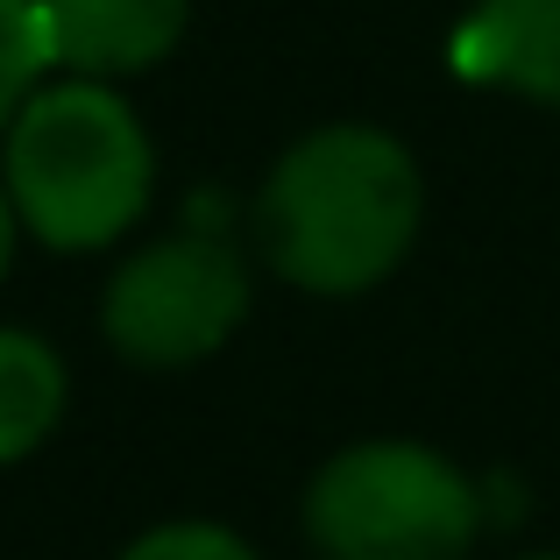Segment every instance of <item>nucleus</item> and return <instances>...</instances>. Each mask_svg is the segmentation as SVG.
Here are the masks:
<instances>
[{
  "mask_svg": "<svg viewBox=\"0 0 560 560\" xmlns=\"http://www.w3.org/2000/svg\"><path fill=\"white\" fill-rule=\"evenodd\" d=\"M425 185L397 136L362 121L313 128L277 156L256 199L262 256L284 284L319 299H355L376 291L419 242Z\"/></svg>",
  "mask_w": 560,
  "mask_h": 560,
  "instance_id": "obj_1",
  "label": "nucleus"
},
{
  "mask_svg": "<svg viewBox=\"0 0 560 560\" xmlns=\"http://www.w3.org/2000/svg\"><path fill=\"white\" fill-rule=\"evenodd\" d=\"M0 185L43 248L85 256L142 220L156 191V150L107 79H43L8 121Z\"/></svg>",
  "mask_w": 560,
  "mask_h": 560,
  "instance_id": "obj_2",
  "label": "nucleus"
},
{
  "mask_svg": "<svg viewBox=\"0 0 560 560\" xmlns=\"http://www.w3.org/2000/svg\"><path fill=\"white\" fill-rule=\"evenodd\" d=\"M482 497L425 440L341 447L305 490V539L319 560H468Z\"/></svg>",
  "mask_w": 560,
  "mask_h": 560,
  "instance_id": "obj_3",
  "label": "nucleus"
},
{
  "mask_svg": "<svg viewBox=\"0 0 560 560\" xmlns=\"http://www.w3.org/2000/svg\"><path fill=\"white\" fill-rule=\"evenodd\" d=\"M248 319V270L213 234H171V242L128 256L107 277L100 327L114 355L136 370H185L206 362Z\"/></svg>",
  "mask_w": 560,
  "mask_h": 560,
  "instance_id": "obj_4",
  "label": "nucleus"
},
{
  "mask_svg": "<svg viewBox=\"0 0 560 560\" xmlns=\"http://www.w3.org/2000/svg\"><path fill=\"white\" fill-rule=\"evenodd\" d=\"M191 0H43L50 28V65L71 79H136L164 65L185 36Z\"/></svg>",
  "mask_w": 560,
  "mask_h": 560,
  "instance_id": "obj_5",
  "label": "nucleus"
},
{
  "mask_svg": "<svg viewBox=\"0 0 560 560\" xmlns=\"http://www.w3.org/2000/svg\"><path fill=\"white\" fill-rule=\"evenodd\" d=\"M447 65L476 85L560 107V0H476L447 43Z\"/></svg>",
  "mask_w": 560,
  "mask_h": 560,
  "instance_id": "obj_6",
  "label": "nucleus"
},
{
  "mask_svg": "<svg viewBox=\"0 0 560 560\" xmlns=\"http://www.w3.org/2000/svg\"><path fill=\"white\" fill-rule=\"evenodd\" d=\"M65 355L28 327H0V462H22L65 419Z\"/></svg>",
  "mask_w": 560,
  "mask_h": 560,
  "instance_id": "obj_7",
  "label": "nucleus"
},
{
  "mask_svg": "<svg viewBox=\"0 0 560 560\" xmlns=\"http://www.w3.org/2000/svg\"><path fill=\"white\" fill-rule=\"evenodd\" d=\"M50 71V28H43V0H0V136L22 114V100Z\"/></svg>",
  "mask_w": 560,
  "mask_h": 560,
  "instance_id": "obj_8",
  "label": "nucleus"
},
{
  "mask_svg": "<svg viewBox=\"0 0 560 560\" xmlns=\"http://www.w3.org/2000/svg\"><path fill=\"white\" fill-rule=\"evenodd\" d=\"M121 560H262V553L248 547L242 533L213 525V518H178V525H156V533H142Z\"/></svg>",
  "mask_w": 560,
  "mask_h": 560,
  "instance_id": "obj_9",
  "label": "nucleus"
},
{
  "mask_svg": "<svg viewBox=\"0 0 560 560\" xmlns=\"http://www.w3.org/2000/svg\"><path fill=\"white\" fill-rule=\"evenodd\" d=\"M14 234H22V220H14L8 185H0V284H8V262H14Z\"/></svg>",
  "mask_w": 560,
  "mask_h": 560,
  "instance_id": "obj_10",
  "label": "nucleus"
},
{
  "mask_svg": "<svg viewBox=\"0 0 560 560\" xmlns=\"http://www.w3.org/2000/svg\"><path fill=\"white\" fill-rule=\"evenodd\" d=\"M533 560H560V553H533Z\"/></svg>",
  "mask_w": 560,
  "mask_h": 560,
  "instance_id": "obj_11",
  "label": "nucleus"
}]
</instances>
